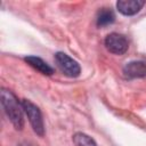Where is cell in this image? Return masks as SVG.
Listing matches in <instances>:
<instances>
[{"label":"cell","mask_w":146,"mask_h":146,"mask_svg":"<svg viewBox=\"0 0 146 146\" xmlns=\"http://www.w3.org/2000/svg\"><path fill=\"white\" fill-rule=\"evenodd\" d=\"M1 104L3 107L5 113L7 114L8 119L13 123V125L17 130H22L24 125L23 119V107L22 103L18 102L16 96L8 89H1Z\"/></svg>","instance_id":"cell-1"},{"label":"cell","mask_w":146,"mask_h":146,"mask_svg":"<svg viewBox=\"0 0 146 146\" xmlns=\"http://www.w3.org/2000/svg\"><path fill=\"white\" fill-rule=\"evenodd\" d=\"M21 103H22L23 111L26 114L34 132L36 135H39L40 137H42L44 135V124H43L42 114H41L39 107L36 105H34L32 102H30L29 99H22Z\"/></svg>","instance_id":"cell-2"},{"label":"cell","mask_w":146,"mask_h":146,"mask_svg":"<svg viewBox=\"0 0 146 146\" xmlns=\"http://www.w3.org/2000/svg\"><path fill=\"white\" fill-rule=\"evenodd\" d=\"M55 62L59 70L70 78H76L80 75L81 67L76 60L71 58L65 52H57L55 55Z\"/></svg>","instance_id":"cell-3"},{"label":"cell","mask_w":146,"mask_h":146,"mask_svg":"<svg viewBox=\"0 0 146 146\" xmlns=\"http://www.w3.org/2000/svg\"><path fill=\"white\" fill-rule=\"evenodd\" d=\"M105 47L112 54L123 55L128 50L129 43L124 35L119 33H111L105 39Z\"/></svg>","instance_id":"cell-4"},{"label":"cell","mask_w":146,"mask_h":146,"mask_svg":"<svg viewBox=\"0 0 146 146\" xmlns=\"http://www.w3.org/2000/svg\"><path fill=\"white\" fill-rule=\"evenodd\" d=\"M123 75L127 79H137L146 76V62L143 60H133L127 63L122 70Z\"/></svg>","instance_id":"cell-5"},{"label":"cell","mask_w":146,"mask_h":146,"mask_svg":"<svg viewBox=\"0 0 146 146\" xmlns=\"http://www.w3.org/2000/svg\"><path fill=\"white\" fill-rule=\"evenodd\" d=\"M144 5L145 1L143 0H120L116 2V8L122 15L131 16L137 14Z\"/></svg>","instance_id":"cell-6"},{"label":"cell","mask_w":146,"mask_h":146,"mask_svg":"<svg viewBox=\"0 0 146 146\" xmlns=\"http://www.w3.org/2000/svg\"><path fill=\"white\" fill-rule=\"evenodd\" d=\"M24 60L32 66L33 68H35L36 71H39L40 73L44 74V75H51L54 73V68L51 66H49L44 60H42L40 57H35V56H27L24 58Z\"/></svg>","instance_id":"cell-7"},{"label":"cell","mask_w":146,"mask_h":146,"mask_svg":"<svg viewBox=\"0 0 146 146\" xmlns=\"http://www.w3.org/2000/svg\"><path fill=\"white\" fill-rule=\"evenodd\" d=\"M115 21V15L114 13L108 9V8H103L98 11L97 14V25L100 26H106L112 24Z\"/></svg>","instance_id":"cell-8"},{"label":"cell","mask_w":146,"mask_h":146,"mask_svg":"<svg viewBox=\"0 0 146 146\" xmlns=\"http://www.w3.org/2000/svg\"><path fill=\"white\" fill-rule=\"evenodd\" d=\"M73 144L75 146H97L96 141L83 132H76L73 135Z\"/></svg>","instance_id":"cell-9"}]
</instances>
